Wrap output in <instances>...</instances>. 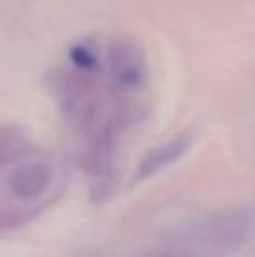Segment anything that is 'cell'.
Masks as SVG:
<instances>
[{"label": "cell", "instance_id": "6da1fadb", "mask_svg": "<svg viewBox=\"0 0 255 257\" xmlns=\"http://www.w3.org/2000/svg\"><path fill=\"white\" fill-rule=\"evenodd\" d=\"M99 72L97 75L120 97L143 104L149 86L147 54L143 45L129 34H111L99 39Z\"/></svg>", "mask_w": 255, "mask_h": 257}, {"label": "cell", "instance_id": "7a4b0ae2", "mask_svg": "<svg viewBox=\"0 0 255 257\" xmlns=\"http://www.w3.org/2000/svg\"><path fill=\"white\" fill-rule=\"evenodd\" d=\"M194 140H197V133L194 131H181V133H176L174 138H170V140L152 147V149L140 158L138 167H136V172H134V183L149 181V178H154L156 174L172 167L174 163H179V160L192 149Z\"/></svg>", "mask_w": 255, "mask_h": 257}, {"label": "cell", "instance_id": "3957f363", "mask_svg": "<svg viewBox=\"0 0 255 257\" xmlns=\"http://www.w3.org/2000/svg\"><path fill=\"white\" fill-rule=\"evenodd\" d=\"M32 138L23 126L0 124V167L32 149Z\"/></svg>", "mask_w": 255, "mask_h": 257}]
</instances>
